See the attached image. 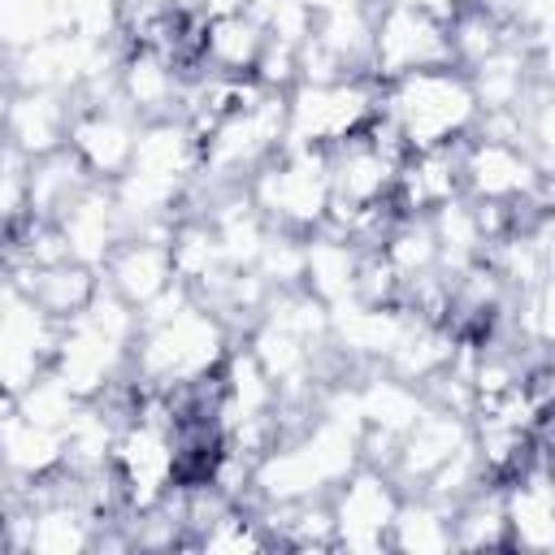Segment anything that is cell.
Segmentation results:
<instances>
[{"mask_svg":"<svg viewBox=\"0 0 555 555\" xmlns=\"http://www.w3.org/2000/svg\"><path fill=\"white\" fill-rule=\"evenodd\" d=\"M69 117H74V95H65V91H13L0 143L9 152H17L22 160H39V156L65 147Z\"/></svg>","mask_w":555,"mask_h":555,"instance_id":"cell-13","label":"cell"},{"mask_svg":"<svg viewBox=\"0 0 555 555\" xmlns=\"http://www.w3.org/2000/svg\"><path fill=\"white\" fill-rule=\"evenodd\" d=\"M360 256H364V251H360L347 234L321 225V230L304 234V282H299V286H304L308 295H317L325 308H338V304L356 299Z\"/></svg>","mask_w":555,"mask_h":555,"instance_id":"cell-18","label":"cell"},{"mask_svg":"<svg viewBox=\"0 0 555 555\" xmlns=\"http://www.w3.org/2000/svg\"><path fill=\"white\" fill-rule=\"evenodd\" d=\"M134 139H139V117L121 104V95L74 100L65 147L82 160V169L95 182H113L117 173H126V165L134 156Z\"/></svg>","mask_w":555,"mask_h":555,"instance_id":"cell-9","label":"cell"},{"mask_svg":"<svg viewBox=\"0 0 555 555\" xmlns=\"http://www.w3.org/2000/svg\"><path fill=\"white\" fill-rule=\"evenodd\" d=\"M234 347V330L195 295L152 321H139L130 347V382L139 390H173L182 382L208 377Z\"/></svg>","mask_w":555,"mask_h":555,"instance_id":"cell-1","label":"cell"},{"mask_svg":"<svg viewBox=\"0 0 555 555\" xmlns=\"http://www.w3.org/2000/svg\"><path fill=\"white\" fill-rule=\"evenodd\" d=\"M460 143L455 147H421L399 160L390 204L399 217H429L442 204L460 199Z\"/></svg>","mask_w":555,"mask_h":555,"instance_id":"cell-15","label":"cell"},{"mask_svg":"<svg viewBox=\"0 0 555 555\" xmlns=\"http://www.w3.org/2000/svg\"><path fill=\"white\" fill-rule=\"evenodd\" d=\"M451 65L447 17L412 4H377L373 13V78L390 82L416 69Z\"/></svg>","mask_w":555,"mask_h":555,"instance_id":"cell-8","label":"cell"},{"mask_svg":"<svg viewBox=\"0 0 555 555\" xmlns=\"http://www.w3.org/2000/svg\"><path fill=\"white\" fill-rule=\"evenodd\" d=\"M460 186L473 204H529V199H546V173L538 169V160L512 143V139H494L473 130L460 143Z\"/></svg>","mask_w":555,"mask_h":555,"instance_id":"cell-6","label":"cell"},{"mask_svg":"<svg viewBox=\"0 0 555 555\" xmlns=\"http://www.w3.org/2000/svg\"><path fill=\"white\" fill-rule=\"evenodd\" d=\"M399 499H403V490L386 468L356 464L325 494L330 520H334V551H386Z\"/></svg>","mask_w":555,"mask_h":555,"instance_id":"cell-5","label":"cell"},{"mask_svg":"<svg viewBox=\"0 0 555 555\" xmlns=\"http://www.w3.org/2000/svg\"><path fill=\"white\" fill-rule=\"evenodd\" d=\"M390 546L395 551H451L455 538H451V507L429 499V494H403L399 499V512L390 520Z\"/></svg>","mask_w":555,"mask_h":555,"instance_id":"cell-21","label":"cell"},{"mask_svg":"<svg viewBox=\"0 0 555 555\" xmlns=\"http://www.w3.org/2000/svg\"><path fill=\"white\" fill-rule=\"evenodd\" d=\"M299 4L317 17V13H330V9H343V4H356V0H299Z\"/></svg>","mask_w":555,"mask_h":555,"instance_id":"cell-23","label":"cell"},{"mask_svg":"<svg viewBox=\"0 0 555 555\" xmlns=\"http://www.w3.org/2000/svg\"><path fill=\"white\" fill-rule=\"evenodd\" d=\"M61 321L43 312L22 286L0 278V399L22 395L39 373L52 369Z\"/></svg>","mask_w":555,"mask_h":555,"instance_id":"cell-7","label":"cell"},{"mask_svg":"<svg viewBox=\"0 0 555 555\" xmlns=\"http://www.w3.org/2000/svg\"><path fill=\"white\" fill-rule=\"evenodd\" d=\"M377 113L390 121V130L403 139L408 152L455 147L481 121V104L460 65H434V69H416L382 82Z\"/></svg>","mask_w":555,"mask_h":555,"instance_id":"cell-2","label":"cell"},{"mask_svg":"<svg viewBox=\"0 0 555 555\" xmlns=\"http://www.w3.org/2000/svg\"><path fill=\"white\" fill-rule=\"evenodd\" d=\"M56 35L48 9L39 0H0V52L17 56L22 48Z\"/></svg>","mask_w":555,"mask_h":555,"instance_id":"cell-22","label":"cell"},{"mask_svg":"<svg viewBox=\"0 0 555 555\" xmlns=\"http://www.w3.org/2000/svg\"><path fill=\"white\" fill-rule=\"evenodd\" d=\"M56 230L65 238V251L69 260L87 264V269H104V260L117 251V243L126 238V225H121V212L113 204V191L108 182H91L82 186V195L56 217Z\"/></svg>","mask_w":555,"mask_h":555,"instance_id":"cell-14","label":"cell"},{"mask_svg":"<svg viewBox=\"0 0 555 555\" xmlns=\"http://www.w3.org/2000/svg\"><path fill=\"white\" fill-rule=\"evenodd\" d=\"M182 78H186V69H178V65H173L165 52H156V48H126L121 61H117V95H121V104H126L139 121L178 117Z\"/></svg>","mask_w":555,"mask_h":555,"instance_id":"cell-16","label":"cell"},{"mask_svg":"<svg viewBox=\"0 0 555 555\" xmlns=\"http://www.w3.org/2000/svg\"><path fill=\"white\" fill-rule=\"evenodd\" d=\"M65 464V434L30 421L13 399H0V473L9 486H35Z\"/></svg>","mask_w":555,"mask_h":555,"instance_id":"cell-12","label":"cell"},{"mask_svg":"<svg viewBox=\"0 0 555 555\" xmlns=\"http://www.w3.org/2000/svg\"><path fill=\"white\" fill-rule=\"evenodd\" d=\"M382 82L360 78H330V82H295L286 91V134L282 147H317L330 152L356 130L377 117Z\"/></svg>","mask_w":555,"mask_h":555,"instance_id":"cell-4","label":"cell"},{"mask_svg":"<svg viewBox=\"0 0 555 555\" xmlns=\"http://www.w3.org/2000/svg\"><path fill=\"white\" fill-rule=\"evenodd\" d=\"M468 438H473L468 412H455V408H442V403H425V412L408 425V434H403L399 447H395L390 477L399 481V490H421L425 477H429L451 451H460Z\"/></svg>","mask_w":555,"mask_h":555,"instance_id":"cell-11","label":"cell"},{"mask_svg":"<svg viewBox=\"0 0 555 555\" xmlns=\"http://www.w3.org/2000/svg\"><path fill=\"white\" fill-rule=\"evenodd\" d=\"M4 499H9V477L0 473V507H4Z\"/></svg>","mask_w":555,"mask_h":555,"instance_id":"cell-24","label":"cell"},{"mask_svg":"<svg viewBox=\"0 0 555 555\" xmlns=\"http://www.w3.org/2000/svg\"><path fill=\"white\" fill-rule=\"evenodd\" d=\"M247 195L273 230L312 234L330 217V165L317 147H278L251 178Z\"/></svg>","mask_w":555,"mask_h":555,"instance_id":"cell-3","label":"cell"},{"mask_svg":"<svg viewBox=\"0 0 555 555\" xmlns=\"http://www.w3.org/2000/svg\"><path fill=\"white\" fill-rule=\"evenodd\" d=\"M260 48H264V26L247 9L217 13V17L204 22L199 65L212 69V74H225V78H243V74L256 69Z\"/></svg>","mask_w":555,"mask_h":555,"instance_id":"cell-19","label":"cell"},{"mask_svg":"<svg viewBox=\"0 0 555 555\" xmlns=\"http://www.w3.org/2000/svg\"><path fill=\"white\" fill-rule=\"evenodd\" d=\"M100 282L113 286L130 308H143L152 295H160L173 282V260H169V238L152 234H126L117 251L104 260Z\"/></svg>","mask_w":555,"mask_h":555,"instance_id":"cell-17","label":"cell"},{"mask_svg":"<svg viewBox=\"0 0 555 555\" xmlns=\"http://www.w3.org/2000/svg\"><path fill=\"white\" fill-rule=\"evenodd\" d=\"M95 178L82 169V160L69 147H56L39 160L26 165V217L35 221H56L78 195L82 186H91Z\"/></svg>","mask_w":555,"mask_h":555,"instance_id":"cell-20","label":"cell"},{"mask_svg":"<svg viewBox=\"0 0 555 555\" xmlns=\"http://www.w3.org/2000/svg\"><path fill=\"white\" fill-rule=\"evenodd\" d=\"M503 499V525H507V551L525 555H551L555 551V499H551V473L546 455L499 481Z\"/></svg>","mask_w":555,"mask_h":555,"instance_id":"cell-10","label":"cell"}]
</instances>
